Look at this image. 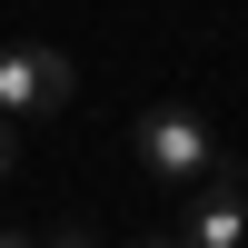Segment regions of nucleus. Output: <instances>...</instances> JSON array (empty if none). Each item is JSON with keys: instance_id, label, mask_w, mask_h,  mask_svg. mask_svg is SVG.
<instances>
[{"instance_id": "obj_1", "label": "nucleus", "mask_w": 248, "mask_h": 248, "mask_svg": "<svg viewBox=\"0 0 248 248\" xmlns=\"http://www.w3.org/2000/svg\"><path fill=\"white\" fill-rule=\"evenodd\" d=\"M50 109H70V60L40 40H10L0 50V119H50Z\"/></svg>"}, {"instance_id": "obj_2", "label": "nucleus", "mask_w": 248, "mask_h": 248, "mask_svg": "<svg viewBox=\"0 0 248 248\" xmlns=\"http://www.w3.org/2000/svg\"><path fill=\"white\" fill-rule=\"evenodd\" d=\"M209 159H218V139H209V119H199V109H179V99L139 109V169H159V179H199Z\"/></svg>"}, {"instance_id": "obj_3", "label": "nucleus", "mask_w": 248, "mask_h": 248, "mask_svg": "<svg viewBox=\"0 0 248 248\" xmlns=\"http://www.w3.org/2000/svg\"><path fill=\"white\" fill-rule=\"evenodd\" d=\"M189 248H248V189L209 179V189L189 199Z\"/></svg>"}, {"instance_id": "obj_4", "label": "nucleus", "mask_w": 248, "mask_h": 248, "mask_svg": "<svg viewBox=\"0 0 248 248\" xmlns=\"http://www.w3.org/2000/svg\"><path fill=\"white\" fill-rule=\"evenodd\" d=\"M20 169V119H0V179Z\"/></svg>"}, {"instance_id": "obj_5", "label": "nucleus", "mask_w": 248, "mask_h": 248, "mask_svg": "<svg viewBox=\"0 0 248 248\" xmlns=\"http://www.w3.org/2000/svg\"><path fill=\"white\" fill-rule=\"evenodd\" d=\"M50 248H90V229H60V238H50Z\"/></svg>"}, {"instance_id": "obj_6", "label": "nucleus", "mask_w": 248, "mask_h": 248, "mask_svg": "<svg viewBox=\"0 0 248 248\" xmlns=\"http://www.w3.org/2000/svg\"><path fill=\"white\" fill-rule=\"evenodd\" d=\"M0 248H40V238H20V229H0Z\"/></svg>"}, {"instance_id": "obj_7", "label": "nucleus", "mask_w": 248, "mask_h": 248, "mask_svg": "<svg viewBox=\"0 0 248 248\" xmlns=\"http://www.w3.org/2000/svg\"><path fill=\"white\" fill-rule=\"evenodd\" d=\"M139 248H189V238H139Z\"/></svg>"}]
</instances>
